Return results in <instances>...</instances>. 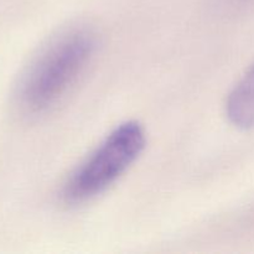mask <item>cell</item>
I'll return each mask as SVG.
<instances>
[{
	"label": "cell",
	"instance_id": "3",
	"mask_svg": "<svg viewBox=\"0 0 254 254\" xmlns=\"http://www.w3.org/2000/svg\"><path fill=\"white\" fill-rule=\"evenodd\" d=\"M225 109L233 127L242 130L254 128V64L231 89Z\"/></svg>",
	"mask_w": 254,
	"mask_h": 254
},
{
	"label": "cell",
	"instance_id": "1",
	"mask_svg": "<svg viewBox=\"0 0 254 254\" xmlns=\"http://www.w3.org/2000/svg\"><path fill=\"white\" fill-rule=\"evenodd\" d=\"M97 50L98 36L88 26H72L52 36L15 84L12 101L17 113L40 118L55 111L84 76Z\"/></svg>",
	"mask_w": 254,
	"mask_h": 254
},
{
	"label": "cell",
	"instance_id": "2",
	"mask_svg": "<svg viewBox=\"0 0 254 254\" xmlns=\"http://www.w3.org/2000/svg\"><path fill=\"white\" fill-rule=\"evenodd\" d=\"M145 145V129L138 121L117 126L69 174L62 186V201L79 206L103 195L140 158Z\"/></svg>",
	"mask_w": 254,
	"mask_h": 254
},
{
	"label": "cell",
	"instance_id": "4",
	"mask_svg": "<svg viewBox=\"0 0 254 254\" xmlns=\"http://www.w3.org/2000/svg\"><path fill=\"white\" fill-rule=\"evenodd\" d=\"M218 6L227 7V9H236V7L245 6V5L251 4L254 0H215Z\"/></svg>",
	"mask_w": 254,
	"mask_h": 254
}]
</instances>
